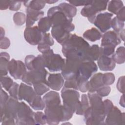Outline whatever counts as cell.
<instances>
[{"label": "cell", "instance_id": "1", "mask_svg": "<svg viewBox=\"0 0 125 125\" xmlns=\"http://www.w3.org/2000/svg\"><path fill=\"white\" fill-rule=\"evenodd\" d=\"M89 107L84 113V121L87 125H102L106 117L102 97L96 92L87 94Z\"/></svg>", "mask_w": 125, "mask_h": 125}, {"label": "cell", "instance_id": "2", "mask_svg": "<svg viewBox=\"0 0 125 125\" xmlns=\"http://www.w3.org/2000/svg\"><path fill=\"white\" fill-rule=\"evenodd\" d=\"M62 53L66 59L84 61L89 43L82 37L71 34L66 41L62 44Z\"/></svg>", "mask_w": 125, "mask_h": 125}, {"label": "cell", "instance_id": "3", "mask_svg": "<svg viewBox=\"0 0 125 125\" xmlns=\"http://www.w3.org/2000/svg\"><path fill=\"white\" fill-rule=\"evenodd\" d=\"M44 114L47 124L56 125L60 122L69 120L73 113L61 103H55L45 105Z\"/></svg>", "mask_w": 125, "mask_h": 125}, {"label": "cell", "instance_id": "4", "mask_svg": "<svg viewBox=\"0 0 125 125\" xmlns=\"http://www.w3.org/2000/svg\"><path fill=\"white\" fill-rule=\"evenodd\" d=\"M19 102L18 100L9 96L4 106L0 108V122L3 125H16V118Z\"/></svg>", "mask_w": 125, "mask_h": 125}, {"label": "cell", "instance_id": "5", "mask_svg": "<svg viewBox=\"0 0 125 125\" xmlns=\"http://www.w3.org/2000/svg\"><path fill=\"white\" fill-rule=\"evenodd\" d=\"M61 96L63 101V105L73 113H75L78 109L81 103L79 92L75 89L63 87L61 91Z\"/></svg>", "mask_w": 125, "mask_h": 125}, {"label": "cell", "instance_id": "6", "mask_svg": "<svg viewBox=\"0 0 125 125\" xmlns=\"http://www.w3.org/2000/svg\"><path fill=\"white\" fill-rule=\"evenodd\" d=\"M34 114L35 112L24 102H19L15 120L16 125H36Z\"/></svg>", "mask_w": 125, "mask_h": 125}, {"label": "cell", "instance_id": "7", "mask_svg": "<svg viewBox=\"0 0 125 125\" xmlns=\"http://www.w3.org/2000/svg\"><path fill=\"white\" fill-rule=\"evenodd\" d=\"M44 60L45 67L51 72L59 71L62 70L65 63V59L58 54H54L53 49L42 54Z\"/></svg>", "mask_w": 125, "mask_h": 125}, {"label": "cell", "instance_id": "8", "mask_svg": "<svg viewBox=\"0 0 125 125\" xmlns=\"http://www.w3.org/2000/svg\"><path fill=\"white\" fill-rule=\"evenodd\" d=\"M74 29L75 26L72 22L63 25H55L52 27L51 35L58 42L62 44L69 38L70 32Z\"/></svg>", "mask_w": 125, "mask_h": 125}, {"label": "cell", "instance_id": "9", "mask_svg": "<svg viewBox=\"0 0 125 125\" xmlns=\"http://www.w3.org/2000/svg\"><path fill=\"white\" fill-rule=\"evenodd\" d=\"M108 0H92L90 4L85 6L81 11V14L87 17L88 21L94 18L101 11L106 9Z\"/></svg>", "mask_w": 125, "mask_h": 125}, {"label": "cell", "instance_id": "10", "mask_svg": "<svg viewBox=\"0 0 125 125\" xmlns=\"http://www.w3.org/2000/svg\"><path fill=\"white\" fill-rule=\"evenodd\" d=\"M47 17L50 20L52 26L66 24L72 21V19L68 17L59 6L50 8L47 11Z\"/></svg>", "mask_w": 125, "mask_h": 125}, {"label": "cell", "instance_id": "11", "mask_svg": "<svg viewBox=\"0 0 125 125\" xmlns=\"http://www.w3.org/2000/svg\"><path fill=\"white\" fill-rule=\"evenodd\" d=\"M82 60L66 59L61 71V74L65 80L74 78L79 75V69Z\"/></svg>", "mask_w": 125, "mask_h": 125}, {"label": "cell", "instance_id": "12", "mask_svg": "<svg viewBox=\"0 0 125 125\" xmlns=\"http://www.w3.org/2000/svg\"><path fill=\"white\" fill-rule=\"evenodd\" d=\"M48 74L45 68L29 70L26 72L21 80L27 84L32 85L39 82L46 81Z\"/></svg>", "mask_w": 125, "mask_h": 125}, {"label": "cell", "instance_id": "13", "mask_svg": "<svg viewBox=\"0 0 125 125\" xmlns=\"http://www.w3.org/2000/svg\"><path fill=\"white\" fill-rule=\"evenodd\" d=\"M113 14L108 12L100 13L89 22L94 24L102 33H105L111 28V21Z\"/></svg>", "mask_w": 125, "mask_h": 125}, {"label": "cell", "instance_id": "14", "mask_svg": "<svg viewBox=\"0 0 125 125\" xmlns=\"http://www.w3.org/2000/svg\"><path fill=\"white\" fill-rule=\"evenodd\" d=\"M7 69L10 75L16 80H21L27 72L25 64L22 61L14 59L8 62Z\"/></svg>", "mask_w": 125, "mask_h": 125}, {"label": "cell", "instance_id": "15", "mask_svg": "<svg viewBox=\"0 0 125 125\" xmlns=\"http://www.w3.org/2000/svg\"><path fill=\"white\" fill-rule=\"evenodd\" d=\"M43 33L37 26L26 27L24 31V37L27 42L32 45H38L41 42Z\"/></svg>", "mask_w": 125, "mask_h": 125}, {"label": "cell", "instance_id": "16", "mask_svg": "<svg viewBox=\"0 0 125 125\" xmlns=\"http://www.w3.org/2000/svg\"><path fill=\"white\" fill-rule=\"evenodd\" d=\"M106 117L104 125H122L125 124V113H122L116 106H113Z\"/></svg>", "mask_w": 125, "mask_h": 125}, {"label": "cell", "instance_id": "17", "mask_svg": "<svg viewBox=\"0 0 125 125\" xmlns=\"http://www.w3.org/2000/svg\"><path fill=\"white\" fill-rule=\"evenodd\" d=\"M97 70L98 66L94 62L83 61L80 65L79 75L82 78L88 80Z\"/></svg>", "mask_w": 125, "mask_h": 125}, {"label": "cell", "instance_id": "18", "mask_svg": "<svg viewBox=\"0 0 125 125\" xmlns=\"http://www.w3.org/2000/svg\"><path fill=\"white\" fill-rule=\"evenodd\" d=\"M25 64L28 70L39 69L45 68L44 60L42 55L37 57L32 55L27 56L25 58Z\"/></svg>", "mask_w": 125, "mask_h": 125}, {"label": "cell", "instance_id": "19", "mask_svg": "<svg viewBox=\"0 0 125 125\" xmlns=\"http://www.w3.org/2000/svg\"><path fill=\"white\" fill-rule=\"evenodd\" d=\"M121 42V40L118 33L114 31H108L102 36L101 46L116 47Z\"/></svg>", "mask_w": 125, "mask_h": 125}, {"label": "cell", "instance_id": "20", "mask_svg": "<svg viewBox=\"0 0 125 125\" xmlns=\"http://www.w3.org/2000/svg\"><path fill=\"white\" fill-rule=\"evenodd\" d=\"M37 93L33 88L24 83H21L20 85L19 91V99L20 101L24 100L29 104L32 102L37 95Z\"/></svg>", "mask_w": 125, "mask_h": 125}, {"label": "cell", "instance_id": "21", "mask_svg": "<svg viewBox=\"0 0 125 125\" xmlns=\"http://www.w3.org/2000/svg\"><path fill=\"white\" fill-rule=\"evenodd\" d=\"M47 83L52 90L59 91L64 83V78L61 73L49 74L47 77Z\"/></svg>", "mask_w": 125, "mask_h": 125}, {"label": "cell", "instance_id": "22", "mask_svg": "<svg viewBox=\"0 0 125 125\" xmlns=\"http://www.w3.org/2000/svg\"><path fill=\"white\" fill-rule=\"evenodd\" d=\"M97 62L99 69L103 71H112L116 66V63L112 56L100 55Z\"/></svg>", "mask_w": 125, "mask_h": 125}, {"label": "cell", "instance_id": "23", "mask_svg": "<svg viewBox=\"0 0 125 125\" xmlns=\"http://www.w3.org/2000/svg\"><path fill=\"white\" fill-rule=\"evenodd\" d=\"M26 27L32 26L36 21L40 20L44 15V12L42 11L36 10L29 8H26Z\"/></svg>", "mask_w": 125, "mask_h": 125}, {"label": "cell", "instance_id": "24", "mask_svg": "<svg viewBox=\"0 0 125 125\" xmlns=\"http://www.w3.org/2000/svg\"><path fill=\"white\" fill-rule=\"evenodd\" d=\"M103 73L100 72L95 74L88 82V92H96L99 88L105 85L103 82Z\"/></svg>", "mask_w": 125, "mask_h": 125}, {"label": "cell", "instance_id": "25", "mask_svg": "<svg viewBox=\"0 0 125 125\" xmlns=\"http://www.w3.org/2000/svg\"><path fill=\"white\" fill-rule=\"evenodd\" d=\"M54 43V41L49 33H43L42 39L41 42L38 45V49L42 54L45 53L49 51L50 46Z\"/></svg>", "mask_w": 125, "mask_h": 125}, {"label": "cell", "instance_id": "26", "mask_svg": "<svg viewBox=\"0 0 125 125\" xmlns=\"http://www.w3.org/2000/svg\"><path fill=\"white\" fill-rule=\"evenodd\" d=\"M100 56V47L97 44H94L90 46L87 49L84 61H97Z\"/></svg>", "mask_w": 125, "mask_h": 125}, {"label": "cell", "instance_id": "27", "mask_svg": "<svg viewBox=\"0 0 125 125\" xmlns=\"http://www.w3.org/2000/svg\"><path fill=\"white\" fill-rule=\"evenodd\" d=\"M83 36L85 39L93 42L99 40L102 37V35L97 28L92 27L86 30L83 33Z\"/></svg>", "mask_w": 125, "mask_h": 125}, {"label": "cell", "instance_id": "28", "mask_svg": "<svg viewBox=\"0 0 125 125\" xmlns=\"http://www.w3.org/2000/svg\"><path fill=\"white\" fill-rule=\"evenodd\" d=\"M10 60V56L7 52H1L0 54V70L1 76H5L8 74V64Z\"/></svg>", "mask_w": 125, "mask_h": 125}, {"label": "cell", "instance_id": "29", "mask_svg": "<svg viewBox=\"0 0 125 125\" xmlns=\"http://www.w3.org/2000/svg\"><path fill=\"white\" fill-rule=\"evenodd\" d=\"M58 6L63 10L67 16L69 18L73 19V18L76 15L77 8L75 6L70 3L62 2Z\"/></svg>", "mask_w": 125, "mask_h": 125}, {"label": "cell", "instance_id": "30", "mask_svg": "<svg viewBox=\"0 0 125 125\" xmlns=\"http://www.w3.org/2000/svg\"><path fill=\"white\" fill-rule=\"evenodd\" d=\"M23 2L27 8L38 11L43 9L46 3L45 0H26L23 1Z\"/></svg>", "mask_w": 125, "mask_h": 125}, {"label": "cell", "instance_id": "31", "mask_svg": "<svg viewBox=\"0 0 125 125\" xmlns=\"http://www.w3.org/2000/svg\"><path fill=\"white\" fill-rule=\"evenodd\" d=\"M38 27L42 33H45L52 27V24L49 19L47 17H44L39 20L38 23Z\"/></svg>", "mask_w": 125, "mask_h": 125}, {"label": "cell", "instance_id": "32", "mask_svg": "<svg viewBox=\"0 0 125 125\" xmlns=\"http://www.w3.org/2000/svg\"><path fill=\"white\" fill-rule=\"evenodd\" d=\"M113 59L115 63L122 64L125 62V49L124 46L119 47L115 53L112 56Z\"/></svg>", "mask_w": 125, "mask_h": 125}, {"label": "cell", "instance_id": "33", "mask_svg": "<svg viewBox=\"0 0 125 125\" xmlns=\"http://www.w3.org/2000/svg\"><path fill=\"white\" fill-rule=\"evenodd\" d=\"M89 103L87 95L83 94L82 95L81 101L80 105L78 109L76 111V114L77 115H83L85 112L89 107Z\"/></svg>", "mask_w": 125, "mask_h": 125}, {"label": "cell", "instance_id": "34", "mask_svg": "<svg viewBox=\"0 0 125 125\" xmlns=\"http://www.w3.org/2000/svg\"><path fill=\"white\" fill-rule=\"evenodd\" d=\"M124 6L123 2L121 0H111L108 2L107 10L112 14L116 15Z\"/></svg>", "mask_w": 125, "mask_h": 125}, {"label": "cell", "instance_id": "35", "mask_svg": "<svg viewBox=\"0 0 125 125\" xmlns=\"http://www.w3.org/2000/svg\"><path fill=\"white\" fill-rule=\"evenodd\" d=\"M33 85L36 93L40 96L48 91L50 88L47 84V81L35 83Z\"/></svg>", "mask_w": 125, "mask_h": 125}, {"label": "cell", "instance_id": "36", "mask_svg": "<svg viewBox=\"0 0 125 125\" xmlns=\"http://www.w3.org/2000/svg\"><path fill=\"white\" fill-rule=\"evenodd\" d=\"M29 105L35 110H43L45 106V103L40 95L37 94Z\"/></svg>", "mask_w": 125, "mask_h": 125}, {"label": "cell", "instance_id": "37", "mask_svg": "<svg viewBox=\"0 0 125 125\" xmlns=\"http://www.w3.org/2000/svg\"><path fill=\"white\" fill-rule=\"evenodd\" d=\"M124 22L119 20L116 17H115L111 20V27L113 28L114 31L118 34L124 29Z\"/></svg>", "mask_w": 125, "mask_h": 125}, {"label": "cell", "instance_id": "38", "mask_svg": "<svg viewBox=\"0 0 125 125\" xmlns=\"http://www.w3.org/2000/svg\"><path fill=\"white\" fill-rule=\"evenodd\" d=\"M26 16L22 12H16L13 16V21L14 23L19 26L23 25L26 22Z\"/></svg>", "mask_w": 125, "mask_h": 125}, {"label": "cell", "instance_id": "39", "mask_svg": "<svg viewBox=\"0 0 125 125\" xmlns=\"http://www.w3.org/2000/svg\"><path fill=\"white\" fill-rule=\"evenodd\" d=\"M14 82L12 79L8 76H1L0 85L1 87L3 88L6 91H8Z\"/></svg>", "mask_w": 125, "mask_h": 125}, {"label": "cell", "instance_id": "40", "mask_svg": "<svg viewBox=\"0 0 125 125\" xmlns=\"http://www.w3.org/2000/svg\"><path fill=\"white\" fill-rule=\"evenodd\" d=\"M34 120L36 125H45L47 123L45 114L41 111L35 113Z\"/></svg>", "mask_w": 125, "mask_h": 125}, {"label": "cell", "instance_id": "41", "mask_svg": "<svg viewBox=\"0 0 125 125\" xmlns=\"http://www.w3.org/2000/svg\"><path fill=\"white\" fill-rule=\"evenodd\" d=\"M103 78L105 85H109L113 84L115 80V76L112 73H106L103 74Z\"/></svg>", "mask_w": 125, "mask_h": 125}, {"label": "cell", "instance_id": "42", "mask_svg": "<svg viewBox=\"0 0 125 125\" xmlns=\"http://www.w3.org/2000/svg\"><path fill=\"white\" fill-rule=\"evenodd\" d=\"M19 87H20V85H19V84H18L15 82H14L13 84L12 85V86L8 91L10 94V96L18 100Z\"/></svg>", "mask_w": 125, "mask_h": 125}, {"label": "cell", "instance_id": "43", "mask_svg": "<svg viewBox=\"0 0 125 125\" xmlns=\"http://www.w3.org/2000/svg\"><path fill=\"white\" fill-rule=\"evenodd\" d=\"M111 91V88L108 85H104L97 90V93L99 96L102 97L107 96L109 95Z\"/></svg>", "mask_w": 125, "mask_h": 125}, {"label": "cell", "instance_id": "44", "mask_svg": "<svg viewBox=\"0 0 125 125\" xmlns=\"http://www.w3.org/2000/svg\"><path fill=\"white\" fill-rule=\"evenodd\" d=\"M68 2H69L70 4L73 5L74 6H85L90 4L92 2V0H68Z\"/></svg>", "mask_w": 125, "mask_h": 125}, {"label": "cell", "instance_id": "45", "mask_svg": "<svg viewBox=\"0 0 125 125\" xmlns=\"http://www.w3.org/2000/svg\"><path fill=\"white\" fill-rule=\"evenodd\" d=\"M21 1H14L10 0L9 9L12 11H18L19 10L21 5Z\"/></svg>", "mask_w": 125, "mask_h": 125}, {"label": "cell", "instance_id": "46", "mask_svg": "<svg viewBox=\"0 0 125 125\" xmlns=\"http://www.w3.org/2000/svg\"><path fill=\"white\" fill-rule=\"evenodd\" d=\"M125 76L120 77L117 82V88L118 90L123 94L125 93Z\"/></svg>", "mask_w": 125, "mask_h": 125}, {"label": "cell", "instance_id": "47", "mask_svg": "<svg viewBox=\"0 0 125 125\" xmlns=\"http://www.w3.org/2000/svg\"><path fill=\"white\" fill-rule=\"evenodd\" d=\"M10 45V42L8 38L3 37L0 38V47L1 49H7Z\"/></svg>", "mask_w": 125, "mask_h": 125}, {"label": "cell", "instance_id": "48", "mask_svg": "<svg viewBox=\"0 0 125 125\" xmlns=\"http://www.w3.org/2000/svg\"><path fill=\"white\" fill-rule=\"evenodd\" d=\"M9 98L7 93L1 88L0 90V108L2 107Z\"/></svg>", "mask_w": 125, "mask_h": 125}, {"label": "cell", "instance_id": "49", "mask_svg": "<svg viewBox=\"0 0 125 125\" xmlns=\"http://www.w3.org/2000/svg\"><path fill=\"white\" fill-rule=\"evenodd\" d=\"M103 102H104V106L105 115L106 116L107 114L108 113V112L110 111V110L111 109V108L113 107L114 105L112 102L108 99H106L104 100Z\"/></svg>", "mask_w": 125, "mask_h": 125}, {"label": "cell", "instance_id": "50", "mask_svg": "<svg viewBox=\"0 0 125 125\" xmlns=\"http://www.w3.org/2000/svg\"><path fill=\"white\" fill-rule=\"evenodd\" d=\"M116 17L119 20L124 22L125 21V7L124 6L116 14Z\"/></svg>", "mask_w": 125, "mask_h": 125}, {"label": "cell", "instance_id": "51", "mask_svg": "<svg viewBox=\"0 0 125 125\" xmlns=\"http://www.w3.org/2000/svg\"><path fill=\"white\" fill-rule=\"evenodd\" d=\"M10 0H0V10H6L9 7Z\"/></svg>", "mask_w": 125, "mask_h": 125}, {"label": "cell", "instance_id": "52", "mask_svg": "<svg viewBox=\"0 0 125 125\" xmlns=\"http://www.w3.org/2000/svg\"><path fill=\"white\" fill-rule=\"evenodd\" d=\"M120 38L123 41L125 40V29H124L119 34Z\"/></svg>", "mask_w": 125, "mask_h": 125}, {"label": "cell", "instance_id": "53", "mask_svg": "<svg viewBox=\"0 0 125 125\" xmlns=\"http://www.w3.org/2000/svg\"><path fill=\"white\" fill-rule=\"evenodd\" d=\"M124 94H123V95L121 97L120 101V104L122 105L123 107H125V103H124Z\"/></svg>", "mask_w": 125, "mask_h": 125}, {"label": "cell", "instance_id": "54", "mask_svg": "<svg viewBox=\"0 0 125 125\" xmlns=\"http://www.w3.org/2000/svg\"><path fill=\"white\" fill-rule=\"evenodd\" d=\"M0 30H1V31H0V38H2L4 37V34H5V32H4V30L1 27H0Z\"/></svg>", "mask_w": 125, "mask_h": 125}, {"label": "cell", "instance_id": "55", "mask_svg": "<svg viewBox=\"0 0 125 125\" xmlns=\"http://www.w3.org/2000/svg\"><path fill=\"white\" fill-rule=\"evenodd\" d=\"M45 3H47L48 4H52L58 1V0H45Z\"/></svg>", "mask_w": 125, "mask_h": 125}]
</instances>
